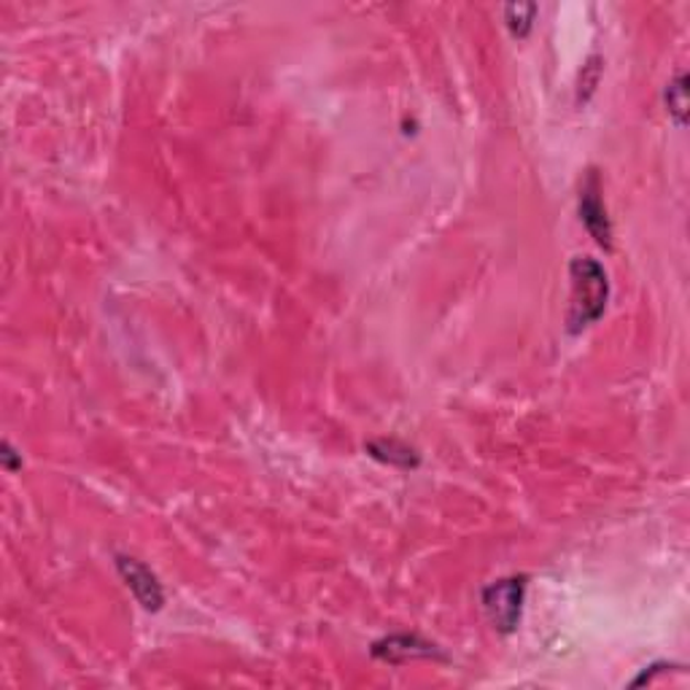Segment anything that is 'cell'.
Here are the masks:
<instances>
[{
  "label": "cell",
  "mask_w": 690,
  "mask_h": 690,
  "mask_svg": "<svg viewBox=\"0 0 690 690\" xmlns=\"http://www.w3.org/2000/svg\"><path fill=\"white\" fill-rule=\"evenodd\" d=\"M3 464L9 472H17L22 467V459L14 456V451H11L9 443H3Z\"/></svg>",
  "instance_id": "9c48e42d"
},
{
  "label": "cell",
  "mask_w": 690,
  "mask_h": 690,
  "mask_svg": "<svg viewBox=\"0 0 690 690\" xmlns=\"http://www.w3.org/2000/svg\"><path fill=\"white\" fill-rule=\"evenodd\" d=\"M580 219H583L585 229L591 233V238L596 240L602 248H613V224H610L607 208L602 203V192H599V179L596 173L589 175L583 192H580Z\"/></svg>",
  "instance_id": "5b68a950"
},
{
  "label": "cell",
  "mask_w": 690,
  "mask_h": 690,
  "mask_svg": "<svg viewBox=\"0 0 690 690\" xmlns=\"http://www.w3.org/2000/svg\"><path fill=\"white\" fill-rule=\"evenodd\" d=\"M117 569L119 574H122L125 585L130 589L132 596L138 599V604H141L143 610H149V613L162 610V604H165V591H162V583L147 564H141V561L132 559V556H119Z\"/></svg>",
  "instance_id": "3957f363"
},
{
  "label": "cell",
  "mask_w": 690,
  "mask_h": 690,
  "mask_svg": "<svg viewBox=\"0 0 690 690\" xmlns=\"http://www.w3.org/2000/svg\"><path fill=\"white\" fill-rule=\"evenodd\" d=\"M365 451L370 453L378 462L391 464V467H402V470H416L421 464L419 453L413 448L397 443V440H375V443H367Z\"/></svg>",
  "instance_id": "8992f818"
},
{
  "label": "cell",
  "mask_w": 690,
  "mask_h": 690,
  "mask_svg": "<svg viewBox=\"0 0 690 690\" xmlns=\"http://www.w3.org/2000/svg\"><path fill=\"white\" fill-rule=\"evenodd\" d=\"M537 17V3H513L505 9V22L516 39H526L531 33Z\"/></svg>",
  "instance_id": "ba28073f"
},
{
  "label": "cell",
  "mask_w": 690,
  "mask_h": 690,
  "mask_svg": "<svg viewBox=\"0 0 690 690\" xmlns=\"http://www.w3.org/2000/svg\"><path fill=\"white\" fill-rule=\"evenodd\" d=\"M572 278V308H569V332L578 335L585 326L596 324L607 311L610 281L602 265L591 257H574L569 265Z\"/></svg>",
  "instance_id": "6da1fadb"
},
{
  "label": "cell",
  "mask_w": 690,
  "mask_h": 690,
  "mask_svg": "<svg viewBox=\"0 0 690 690\" xmlns=\"http://www.w3.org/2000/svg\"><path fill=\"white\" fill-rule=\"evenodd\" d=\"M666 111L675 119L677 127H686L688 122V76L677 74L675 82L666 87Z\"/></svg>",
  "instance_id": "52a82bcc"
},
{
  "label": "cell",
  "mask_w": 690,
  "mask_h": 690,
  "mask_svg": "<svg viewBox=\"0 0 690 690\" xmlns=\"http://www.w3.org/2000/svg\"><path fill=\"white\" fill-rule=\"evenodd\" d=\"M373 658L378 661L402 666L408 661H419V658H445L440 653V647L434 642H427L421 637H408V634H395V637H386L373 645Z\"/></svg>",
  "instance_id": "277c9868"
},
{
  "label": "cell",
  "mask_w": 690,
  "mask_h": 690,
  "mask_svg": "<svg viewBox=\"0 0 690 690\" xmlns=\"http://www.w3.org/2000/svg\"><path fill=\"white\" fill-rule=\"evenodd\" d=\"M526 578H505L483 589V610L492 626L499 634H513L520 623V610H524Z\"/></svg>",
  "instance_id": "7a4b0ae2"
}]
</instances>
